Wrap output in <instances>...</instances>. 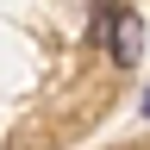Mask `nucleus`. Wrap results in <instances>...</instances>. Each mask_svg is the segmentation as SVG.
I'll return each mask as SVG.
<instances>
[{"mask_svg": "<svg viewBox=\"0 0 150 150\" xmlns=\"http://www.w3.org/2000/svg\"><path fill=\"white\" fill-rule=\"evenodd\" d=\"M106 50H112V63H119V69H131V63L144 56V25H138L131 13H112V25H106Z\"/></svg>", "mask_w": 150, "mask_h": 150, "instance_id": "nucleus-1", "label": "nucleus"}]
</instances>
